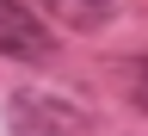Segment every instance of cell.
<instances>
[{
  "instance_id": "obj_1",
  "label": "cell",
  "mask_w": 148,
  "mask_h": 136,
  "mask_svg": "<svg viewBox=\"0 0 148 136\" xmlns=\"http://www.w3.org/2000/svg\"><path fill=\"white\" fill-rule=\"evenodd\" d=\"M6 118L18 136H92V105L68 99V93H49V87H18L6 99Z\"/></svg>"
},
{
  "instance_id": "obj_4",
  "label": "cell",
  "mask_w": 148,
  "mask_h": 136,
  "mask_svg": "<svg viewBox=\"0 0 148 136\" xmlns=\"http://www.w3.org/2000/svg\"><path fill=\"white\" fill-rule=\"evenodd\" d=\"M130 99H136V105H142V111H148V62H142V68H136V87H130Z\"/></svg>"
},
{
  "instance_id": "obj_2",
  "label": "cell",
  "mask_w": 148,
  "mask_h": 136,
  "mask_svg": "<svg viewBox=\"0 0 148 136\" xmlns=\"http://www.w3.org/2000/svg\"><path fill=\"white\" fill-rule=\"evenodd\" d=\"M0 56H12V62H49L56 56L49 25L25 6V0H0Z\"/></svg>"
},
{
  "instance_id": "obj_3",
  "label": "cell",
  "mask_w": 148,
  "mask_h": 136,
  "mask_svg": "<svg viewBox=\"0 0 148 136\" xmlns=\"http://www.w3.org/2000/svg\"><path fill=\"white\" fill-rule=\"evenodd\" d=\"M43 12L68 31H99V25H111L117 0H43Z\"/></svg>"
}]
</instances>
